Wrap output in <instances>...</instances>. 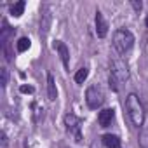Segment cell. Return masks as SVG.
<instances>
[{
  "label": "cell",
  "mask_w": 148,
  "mask_h": 148,
  "mask_svg": "<svg viewBox=\"0 0 148 148\" xmlns=\"http://www.w3.org/2000/svg\"><path fill=\"white\" fill-rule=\"evenodd\" d=\"M125 112L132 122V125L136 127H141L143 122H145V108L139 101V98L136 94H129L125 98Z\"/></svg>",
  "instance_id": "6da1fadb"
},
{
  "label": "cell",
  "mask_w": 148,
  "mask_h": 148,
  "mask_svg": "<svg viewBox=\"0 0 148 148\" xmlns=\"http://www.w3.org/2000/svg\"><path fill=\"white\" fill-rule=\"evenodd\" d=\"M134 45V35L125 30V28H120L113 33V47L119 51V54H125L132 49Z\"/></svg>",
  "instance_id": "7a4b0ae2"
},
{
  "label": "cell",
  "mask_w": 148,
  "mask_h": 148,
  "mask_svg": "<svg viewBox=\"0 0 148 148\" xmlns=\"http://www.w3.org/2000/svg\"><path fill=\"white\" fill-rule=\"evenodd\" d=\"M64 125H66V132L70 134V138H73L77 143L82 141V120L75 113L64 115Z\"/></svg>",
  "instance_id": "3957f363"
},
{
  "label": "cell",
  "mask_w": 148,
  "mask_h": 148,
  "mask_svg": "<svg viewBox=\"0 0 148 148\" xmlns=\"http://www.w3.org/2000/svg\"><path fill=\"white\" fill-rule=\"evenodd\" d=\"M105 101V94H103V89L99 86H91L87 91H86V103L89 108L92 110H98Z\"/></svg>",
  "instance_id": "277c9868"
},
{
  "label": "cell",
  "mask_w": 148,
  "mask_h": 148,
  "mask_svg": "<svg viewBox=\"0 0 148 148\" xmlns=\"http://www.w3.org/2000/svg\"><path fill=\"white\" fill-rule=\"evenodd\" d=\"M112 77L117 79V82H125L129 79V70H127V64L120 59V58H115L112 61Z\"/></svg>",
  "instance_id": "5b68a950"
},
{
  "label": "cell",
  "mask_w": 148,
  "mask_h": 148,
  "mask_svg": "<svg viewBox=\"0 0 148 148\" xmlns=\"http://www.w3.org/2000/svg\"><path fill=\"white\" fill-rule=\"evenodd\" d=\"M96 33H98L99 38H105L106 33H108V23H106V19L103 18V14L99 11L96 12Z\"/></svg>",
  "instance_id": "8992f818"
},
{
  "label": "cell",
  "mask_w": 148,
  "mask_h": 148,
  "mask_svg": "<svg viewBox=\"0 0 148 148\" xmlns=\"http://www.w3.org/2000/svg\"><path fill=\"white\" fill-rule=\"evenodd\" d=\"M113 117H115V112H113L112 108H105V110H101V112L98 113V122H99L101 127H108V125L112 124Z\"/></svg>",
  "instance_id": "52a82bcc"
},
{
  "label": "cell",
  "mask_w": 148,
  "mask_h": 148,
  "mask_svg": "<svg viewBox=\"0 0 148 148\" xmlns=\"http://www.w3.org/2000/svg\"><path fill=\"white\" fill-rule=\"evenodd\" d=\"M54 47L58 49V52H59V56H61V61H63V64H64V68H68V61H70V54H68V47L63 44V42H59V40H56V44H54Z\"/></svg>",
  "instance_id": "ba28073f"
},
{
  "label": "cell",
  "mask_w": 148,
  "mask_h": 148,
  "mask_svg": "<svg viewBox=\"0 0 148 148\" xmlns=\"http://www.w3.org/2000/svg\"><path fill=\"white\" fill-rule=\"evenodd\" d=\"M47 96H49V99H51V101L58 98V89H56V82H54V77L51 75V73L47 75Z\"/></svg>",
  "instance_id": "9c48e42d"
},
{
  "label": "cell",
  "mask_w": 148,
  "mask_h": 148,
  "mask_svg": "<svg viewBox=\"0 0 148 148\" xmlns=\"http://www.w3.org/2000/svg\"><path fill=\"white\" fill-rule=\"evenodd\" d=\"M101 139H103V145H105L106 148H119V146H120V139H119V136L105 134Z\"/></svg>",
  "instance_id": "30bf717a"
},
{
  "label": "cell",
  "mask_w": 148,
  "mask_h": 148,
  "mask_svg": "<svg viewBox=\"0 0 148 148\" xmlns=\"http://www.w3.org/2000/svg\"><path fill=\"white\" fill-rule=\"evenodd\" d=\"M25 7H26V2H25V0H19V2H16V4L11 7V14H12L14 18H19V16L23 14Z\"/></svg>",
  "instance_id": "8fae6325"
},
{
  "label": "cell",
  "mask_w": 148,
  "mask_h": 148,
  "mask_svg": "<svg viewBox=\"0 0 148 148\" xmlns=\"http://www.w3.org/2000/svg\"><path fill=\"white\" fill-rule=\"evenodd\" d=\"M87 75H89V70H87V68H80V70L75 73V82H77V84H84L86 79H87Z\"/></svg>",
  "instance_id": "7c38bea8"
},
{
  "label": "cell",
  "mask_w": 148,
  "mask_h": 148,
  "mask_svg": "<svg viewBox=\"0 0 148 148\" xmlns=\"http://www.w3.org/2000/svg\"><path fill=\"white\" fill-rule=\"evenodd\" d=\"M16 47H18V51H19V52L28 51V49H30V38H26V37L19 38V40H18V44H16Z\"/></svg>",
  "instance_id": "4fadbf2b"
},
{
  "label": "cell",
  "mask_w": 148,
  "mask_h": 148,
  "mask_svg": "<svg viewBox=\"0 0 148 148\" xmlns=\"http://www.w3.org/2000/svg\"><path fill=\"white\" fill-rule=\"evenodd\" d=\"M0 73H2V86L5 87L7 82H9V71H7V68H2V70H0Z\"/></svg>",
  "instance_id": "5bb4252c"
},
{
  "label": "cell",
  "mask_w": 148,
  "mask_h": 148,
  "mask_svg": "<svg viewBox=\"0 0 148 148\" xmlns=\"http://www.w3.org/2000/svg\"><path fill=\"white\" fill-rule=\"evenodd\" d=\"M19 91L25 92V94H30V92H33V87H32V86H21Z\"/></svg>",
  "instance_id": "9a60e30c"
},
{
  "label": "cell",
  "mask_w": 148,
  "mask_h": 148,
  "mask_svg": "<svg viewBox=\"0 0 148 148\" xmlns=\"http://www.w3.org/2000/svg\"><path fill=\"white\" fill-rule=\"evenodd\" d=\"M0 139H2V145H0V148H7V136H5V132L0 134Z\"/></svg>",
  "instance_id": "2e32d148"
},
{
  "label": "cell",
  "mask_w": 148,
  "mask_h": 148,
  "mask_svg": "<svg viewBox=\"0 0 148 148\" xmlns=\"http://www.w3.org/2000/svg\"><path fill=\"white\" fill-rule=\"evenodd\" d=\"M132 7H134L136 11H141V2H132Z\"/></svg>",
  "instance_id": "e0dca14e"
},
{
  "label": "cell",
  "mask_w": 148,
  "mask_h": 148,
  "mask_svg": "<svg viewBox=\"0 0 148 148\" xmlns=\"http://www.w3.org/2000/svg\"><path fill=\"white\" fill-rule=\"evenodd\" d=\"M145 23H146V26H148V16H146V19H145Z\"/></svg>",
  "instance_id": "ac0fdd59"
}]
</instances>
